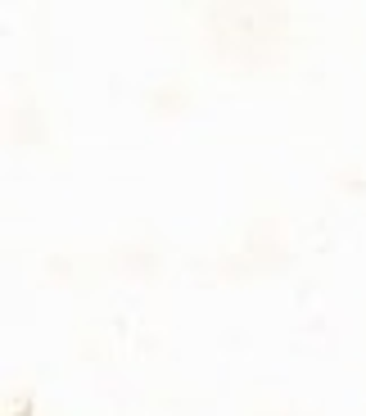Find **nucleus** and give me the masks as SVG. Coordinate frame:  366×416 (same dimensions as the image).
Instances as JSON below:
<instances>
[]
</instances>
